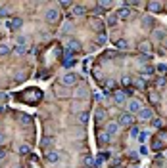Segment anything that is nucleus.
<instances>
[{"instance_id":"nucleus-1","label":"nucleus","mask_w":167,"mask_h":168,"mask_svg":"<svg viewBox=\"0 0 167 168\" xmlns=\"http://www.w3.org/2000/svg\"><path fill=\"white\" fill-rule=\"evenodd\" d=\"M133 122H134V118H133V115L131 113H123L121 117H119V126H123V128H131L133 126Z\"/></svg>"},{"instance_id":"nucleus-2","label":"nucleus","mask_w":167,"mask_h":168,"mask_svg":"<svg viewBox=\"0 0 167 168\" xmlns=\"http://www.w3.org/2000/svg\"><path fill=\"white\" fill-rule=\"evenodd\" d=\"M61 84H64V86H73V84H77V75L75 73H65V75L61 76Z\"/></svg>"},{"instance_id":"nucleus-3","label":"nucleus","mask_w":167,"mask_h":168,"mask_svg":"<svg viewBox=\"0 0 167 168\" xmlns=\"http://www.w3.org/2000/svg\"><path fill=\"white\" fill-rule=\"evenodd\" d=\"M127 109H129L127 113H131V115H134V113H137V115H138V111L142 109V103H140L138 99H131V101L127 103Z\"/></svg>"},{"instance_id":"nucleus-4","label":"nucleus","mask_w":167,"mask_h":168,"mask_svg":"<svg viewBox=\"0 0 167 168\" xmlns=\"http://www.w3.org/2000/svg\"><path fill=\"white\" fill-rule=\"evenodd\" d=\"M58 19H60V12L56 8H50L48 12H46V21H48V23H56Z\"/></svg>"},{"instance_id":"nucleus-5","label":"nucleus","mask_w":167,"mask_h":168,"mask_svg":"<svg viewBox=\"0 0 167 168\" xmlns=\"http://www.w3.org/2000/svg\"><path fill=\"white\" fill-rule=\"evenodd\" d=\"M113 101H115V105H125V103H127V96H125V92L117 90L115 94H113Z\"/></svg>"},{"instance_id":"nucleus-6","label":"nucleus","mask_w":167,"mask_h":168,"mask_svg":"<svg viewBox=\"0 0 167 168\" xmlns=\"http://www.w3.org/2000/svg\"><path fill=\"white\" fill-rule=\"evenodd\" d=\"M65 50H67V52H71V54H73V52H79V50H81V42H79V40H75V38H71L69 42H67Z\"/></svg>"},{"instance_id":"nucleus-7","label":"nucleus","mask_w":167,"mask_h":168,"mask_svg":"<svg viewBox=\"0 0 167 168\" xmlns=\"http://www.w3.org/2000/svg\"><path fill=\"white\" fill-rule=\"evenodd\" d=\"M119 132V124L117 122H113V120H109L108 122V126H106V134H109V136H115Z\"/></svg>"},{"instance_id":"nucleus-8","label":"nucleus","mask_w":167,"mask_h":168,"mask_svg":"<svg viewBox=\"0 0 167 168\" xmlns=\"http://www.w3.org/2000/svg\"><path fill=\"white\" fill-rule=\"evenodd\" d=\"M154 118V113L150 109H140L138 111V120H152Z\"/></svg>"},{"instance_id":"nucleus-9","label":"nucleus","mask_w":167,"mask_h":168,"mask_svg":"<svg viewBox=\"0 0 167 168\" xmlns=\"http://www.w3.org/2000/svg\"><path fill=\"white\" fill-rule=\"evenodd\" d=\"M152 36H154V40H161V42H163L165 36H167V33H165L163 29H154V31H152Z\"/></svg>"},{"instance_id":"nucleus-10","label":"nucleus","mask_w":167,"mask_h":168,"mask_svg":"<svg viewBox=\"0 0 167 168\" xmlns=\"http://www.w3.org/2000/svg\"><path fill=\"white\" fill-rule=\"evenodd\" d=\"M131 15H133V12H131L129 8H121V10L117 12V17H119V19H129Z\"/></svg>"},{"instance_id":"nucleus-11","label":"nucleus","mask_w":167,"mask_h":168,"mask_svg":"<svg viewBox=\"0 0 167 168\" xmlns=\"http://www.w3.org/2000/svg\"><path fill=\"white\" fill-rule=\"evenodd\" d=\"M58 159H60L58 151H48L46 153V162H58Z\"/></svg>"},{"instance_id":"nucleus-12","label":"nucleus","mask_w":167,"mask_h":168,"mask_svg":"<svg viewBox=\"0 0 167 168\" xmlns=\"http://www.w3.org/2000/svg\"><path fill=\"white\" fill-rule=\"evenodd\" d=\"M23 25V21L19 19V17H15V19H12V21H8V27L10 29H19Z\"/></svg>"},{"instance_id":"nucleus-13","label":"nucleus","mask_w":167,"mask_h":168,"mask_svg":"<svg viewBox=\"0 0 167 168\" xmlns=\"http://www.w3.org/2000/svg\"><path fill=\"white\" fill-rule=\"evenodd\" d=\"M27 36H15V46H19V48H25L27 46Z\"/></svg>"},{"instance_id":"nucleus-14","label":"nucleus","mask_w":167,"mask_h":168,"mask_svg":"<svg viewBox=\"0 0 167 168\" xmlns=\"http://www.w3.org/2000/svg\"><path fill=\"white\" fill-rule=\"evenodd\" d=\"M138 50L142 52V54L148 56L150 52H152V48H150V42H140V46H138Z\"/></svg>"},{"instance_id":"nucleus-15","label":"nucleus","mask_w":167,"mask_h":168,"mask_svg":"<svg viewBox=\"0 0 167 168\" xmlns=\"http://www.w3.org/2000/svg\"><path fill=\"white\" fill-rule=\"evenodd\" d=\"M71 14H73V15H83V14H85V8H83L81 4H75L73 10H71Z\"/></svg>"},{"instance_id":"nucleus-16","label":"nucleus","mask_w":167,"mask_h":168,"mask_svg":"<svg viewBox=\"0 0 167 168\" xmlns=\"http://www.w3.org/2000/svg\"><path fill=\"white\" fill-rule=\"evenodd\" d=\"M148 136H150V132H148V130H140V134H138V141H140V143H144V141L146 140H148Z\"/></svg>"},{"instance_id":"nucleus-17","label":"nucleus","mask_w":167,"mask_h":168,"mask_svg":"<svg viewBox=\"0 0 167 168\" xmlns=\"http://www.w3.org/2000/svg\"><path fill=\"white\" fill-rule=\"evenodd\" d=\"M117 21H119L117 14H108V25H117Z\"/></svg>"},{"instance_id":"nucleus-18","label":"nucleus","mask_w":167,"mask_h":168,"mask_svg":"<svg viewBox=\"0 0 167 168\" xmlns=\"http://www.w3.org/2000/svg\"><path fill=\"white\" fill-rule=\"evenodd\" d=\"M117 48H121V50H129V40H127V38L117 40Z\"/></svg>"},{"instance_id":"nucleus-19","label":"nucleus","mask_w":167,"mask_h":168,"mask_svg":"<svg viewBox=\"0 0 167 168\" xmlns=\"http://www.w3.org/2000/svg\"><path fill=\"white\" fill-rule=\"evenodd\" d=\"M159 8H161L159 2H148V10H150V12H158Z\"/></svg>"},{"instance_id":"nucleus-20","label":"nucleus","mask_w":167,"mask_h":168,"mask_svg":"<svg viewBox=\"0 0 167 168\" xmlns=\"http://www.w3.org/2000/svg\"><path fill=\"white\" fill-rule=\"evenodd\" d=\"M10 52H12V50H10L8 44H0V56H8Z\"/></svg>"},{"instance_id":"nucleus-21","label":"nucleus","mask_w":167,"mask_h":168,"mask_svg":"<svg viewBox=\"0 0 167 168\" xmlns=\"http://www.w3.org/2000/svg\"><path fill=\"white\" fill-rule=\"evenodd\" d=\"M29 151H31V145H29V143H23V145H19V153H21V155H27Z\"/></svg>"},{"instance_id":"nucleus-22","label":"nucleus","mask_w":167,"mask_h":168,"mask_svg":"<svg viewBox=\"0 0 167 168\" xmlns=\"http://www.w3.org/2000/svg\"><path fill=\"white\" fill-rule=\"evenodd\" d=\"M85 166H87V168H94V159H92L90 155L85 157Z\"/></svg>"},{"instance_id":"nucleus-23","label":"nucleus","mask_w":167,"mask_h":168,"mask_svg":"<svg viewBox=\"0 0 167 168\" xmlns=\"http://www.w3.org/2000/svg\"><path fill=\"white\" fill-rule=\"evenodd\" d=\"M98 6L104 8V10H109V8L113 6V2H109V0H108V2H106V0H102V2H98Z\"/></svg>"},{"instance_id":"nucleus-24","label":"nucleus","mask_w":167,"mask_h":168,"mask_svg":"<svg viewBox=\"0 0 167 168\" xmlns=\"http://www.w3.org/2000/svg\"><path fill=\"white\" fill-rule=\"evenodd\" d=\"M138 134H140L138 126H131V138H134V140H137V138H138Z\"/></svg>"},{"instance_id":"nucleus-25","label":"nucleus","mask_w":167,"mask_h":168,"mask_svg":"<svg viewBox=\"0 0 167 168\" xmlns=\"http://www.w3.org/2000/svg\"><path fill=\"white\" fill-rule=\"evenodd\" d=\"M73 63H75V59H73V56H67L65 61H64V67H71Z\"/></svg>"},{"instance_id":"nucleus-26","label":"nucleus","mask_w":167,"mask_h":168,"mask_svg":"<svg viewBox=\"0 0 167 168\" xmlns=\"http://www.w3.org/2000/svg\"><path fill=\"white\" fill-rule=\"evenodd\" d=\"M61 33H71V23L69 21H65V23L61 25Z\"/></svg>"},{"instance_id":"nucleus-27","label":"nucleus","mask_w":167,"mask_h":168,"mask_svg":"<svg viewBox=\"0 0 167 168\" xmlns=\"http://www.w3.org/2000/svg\"><path fill=\"white\" fill-rule=\"evenodd\" d=\"M40 145H43V149H48V147L52 145V138H44V140H43V143H40Z\"/></svg>"},{"instance_id":"nucleus-28","label":"nucleus","mask_w":167,"mask_h":168,"mask_svg":"<svg viewBox=\"0 0 167 168\" xmlns=\"http://www.w3.org/2000/svg\"><path fill=\"white\" fill-rule=\"evenodd\" d=\"M106 40H108V38H106V34H98V36H96V42H98V46L106 44Z\"/></svg>"},{"instance_id":"nucleus-29","label":"nucleus","mask_w":167,"mask_h":168,"mask_svg":"<svg viewBox=\"0 0 167 168\" xmlns=\"http://www.w3.org/2000/svg\"><path fill=\"white\" fill-rule=\"evenodd\" d=\"M150 101H152V103H158V101H159V94H150Z\"/></svg>"},{"instance_id":"nucleus-30","label":"nucleus","mask_w":167,"mask_h":168,"mask_svg":"<svg viewBox=\"0 0 167 168\" xmlns=\"http://www.w3.org/2000/svg\"><path fill=\"white\" fill-rule=\"evenodd\" d=\"M79 120H81V122H87V120H88V113H79Z\"/></svg>"},{"instance_id":"nucleus-31","label":"nucleus","mask_w":167,"mask_h":168,"mask_svg":"<svg viewBox=\"0 0 167 168\" xmlns=\"http://www.w3.org/2000/svg\"><path fill=\"white\" fill-rule=\"evenodd\" d=\"M102 162H104V159H102V157L94 159V168H100V166H102Z\"/></svg>"},{"instance_id":"nucleus-32","label":"nucleus","mask_w":167,"mask_h":168,"mask_svg":"<svg viewBox=\"0 0 167 168\" xmlns=\"http://www.w3.org/2000/svg\"><path fill=\"white\" fill-rule=\"evenodd\" d=\"M106 141H109V134H102L100 136V143H106Z\"/></svg>"},{"instance_id":"nucleus-33","label":"nucleus","mask_w":167,"mask_h":168,"mask_svg":"<svg viewBox=\"0 0 167 168\" xmlns=\"http://www.w3.org/2000/svg\"><path fill=\"white\" fill-rule=\"evenodd\" d=\"M152 73H154V67H144V76L152 75Z\"/></svg>"},{"instance_id":"nucleus-34","label":"nucleus","mask_w":167,"mask_h":168,"mask_svg":"<svg viewBox=\"0 0 167 168\" xmlns=\"http://www.w3.org/2000/svg\"><path fill=\"white\" fill-rule=\"evenodd\" d=\"M142 25H144V27H150V25H152V19H150V17H144V19H142Z\"/></svg>"},{"instance_id":"nucleus-35","label":"nucleus","mask_w":167,"mask_h":168,"mask_svg":"<svg viewBox=\"0 0 167 168\" xmlns=\"http://www.w3.org/2000/svg\"><path fill=\"white\" fill-rule=\"evenodd\" d=\"M14 52H15L17 56H21V54H25V48H19V46H15V48H14Z\"/></svg>"},{"instance_id":"nucleus-36","label":"nucleus","mask_w":167,"mask_h":168,"mask_svg":"<svg viewBox=\"0 0 167 168\" xmlns=\"http://www.w3.org/2000/svg\"><path fill=\"white\" fill-rule=\"evenodd\" d=\"M87 96H88L87 90H79V92H77V98H87Z\"/></svg>"},{"instance_id":"nucleus-37","label":"nucleus","mask_w":167,"mask_h":168,"mask_svg":"<svg viewBox=\"0 0 167 168\" xmlns=\"http://www.w3.org/2000/svg\"><path fill=\"white\" fill-rule=\"evenodd\" d=\"M140 155H148V147L146 145H140Z\"/></svg>"},{"instance_id":"nucleus-38","label":"nucleus","mask_w":167,"mask_h":168,"mask_svg":"<svg viewBox=\"0 0 167 168\" xmlns=\"http://www.w3.org/2000/svg\"><path fill=\"white\" fill-rule=\"evenodd\" d=\"M158 71L159 73H167V65H158Z\"/></svg>"},{"instance_id":"nucleus-39","label":"nucleus","mask_w":167,"mask_h":168,"mask_svg":"<svg viewBox=\"0 0 167 168\" xmlns=\"http://www.w3.org/2000/svg\"><path fill=\"white\" fill-rule=\"evenodd\" d=\"M154 126H156V128H161V120H158V118H154Z\"/></svg>"},{"instance_id":"nucleus-40","label":"nucleus","mask_w":167,"mask_h":168,"mask_svg":"<svg viewBox=\"0 0 167 168\" xmlns=\"http://www.w3.org/2000/svg\"><path fill=\"white\" fill-rule=\"evenodd\" d=\"M156 86H158V88H163V86H165V80H158V82H156Z\"/></svg>"},{"instance_id":"nucleus-41","label":"nucleus","mask_w":167,"mask_h":168,"mask_svg":"<svg viewBox=\"0 0 167 168\" xmlns=\"http://www.w3.org/2000/svg\"><path fill=\"white\" fill-rule=\"evenodd\" d=\"M6 159V151H0V160H4Z\"/></svg>"},{"instance_id":"nucleus-42","label":"nucleus","mask_w":167,"mask_h":168,"mask_svg":"<svg viewBox=\"0 0 167 168\" xmlns=\"http://www.w3.org/2000/svg\"><path fill=\"white\" fill-rule=\"evenodd\" d=\"M4 140H6V138H4V134H0V143H2Z\"/></svg>"},{"instance_id":"nucleus-43","label":"nucleus","mask_w":167,"mask_h":168,"mask_svg":"<svg viewBox=\"0 0 167 168\" xmlns=\"http://www.w3.org/2000/svg\"><path fill=\"white\" fill-rule=\"evenodd\" d=\"M163 44H165V48H167V36H165V40H163Z\"/></svg>"}]
</instances>
